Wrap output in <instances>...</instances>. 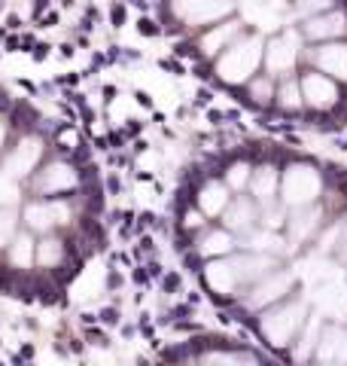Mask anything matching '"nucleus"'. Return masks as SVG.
<instances>
[{
	"label": "nucleus",
	"mask_w": 347,
	"mask_h": 366,
	"mask_svg": "<svg viewBox=\"0 0 347 366\" xmlns=\"http://www.w3.org/2000/svg\"><path fill=\"white\" fill-rule=\"evenodd\" d=\"M107 247V186L88 141L0 82V296L58 305Z\"/></svg>",
	"instance_id": "1"
},
{
	"label": "nucleus",
	"mask_w": 347,
	"mask_h": 366,
	"mask_svg": "<svg viewBox=\"0 0 347 366\" xmlns=\"http://www.w3.org/2000/svg\"><path fill=\"white\" fill-rule=\"evenodd\" d=\"M171 40L219 89L256 110L305 116V77L317 71L305 0H153ZM326 46V43H323Z\"/></svg>",
	"instance_id": "2"
},
{
	"label": "nucleus",
	"mask_w": 347,
	"mask_h": 366,
	"mask_svg": "<svg viewBox=\"0 0 347 366\" xmlns=\"http://www.w3.org/2000/svg\"><path fill=\"white\" fill-rule=\"evenodd\" d=\"M317 71L347 85V40H332L317 49Z\"/></svg>",
	"instance_id": "3"
}]
</instances>
